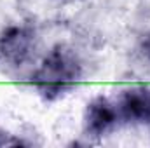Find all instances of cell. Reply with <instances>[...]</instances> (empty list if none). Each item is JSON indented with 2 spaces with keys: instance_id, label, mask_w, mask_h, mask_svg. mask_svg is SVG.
I'll return each instance as SVG.
<instances>
[{
  "instance_id": "obj_1",
  "label": "cell",
  "mask_w": 150,
  "mask_h": 148,
  "mask_svg": "<svg viewBox=\"0 0 150 148\" xmlns=\"http://www.w3.org/2000/svg\"><path fill=\"white\" fill-rule=\"evenodd\" d=\"M84 65L72 47L56 45L52 47L42 63L30 77L32 87L47 101H56L72 91L82 82Z\"/></svg>"
},
{
  "instance_id": "obj_2",
  "label": "cell",
  "mask_w": 150,
  "mask_h": 148,
  "mask_svg": "<svg viewBox=\"0 0 150 148\" xmlns=\"http://www.w3.org/2000/svg\"><path fill=\"white\" fill-rule=\"evenodd\" d=\"M120 122L150 124V85H131L113 98Z\"/></svg>"
},
{
  "instance_id": "obj_3",
  "label": "cell",
  "mask_w": 150,
  "mask_h": 148,
  "mask_svg": "<svg viewBox=\"0 0 150 148\" xmlns=\"http://www.w3.org/2000/svg\"><path fill=\"white\" fill-rule=\"evenodd\" d=\"M120 124L117 106L113 99L98 96L91 103H87L84 111V132L93 138H101Z\"/></svg>"
},
{
  "instance_id": "obj_4",
  "label": "cell",
  "mask_w": 150,
  "mask_h": 148,
  "mask_svg": "<svg viewBox=\"0 0 150 148\" xmlns=\"http://www.w3.org/2000/svg\"><path fill=\"white\" fill-rule=\"evenodd\" d=\"M35 47V33L28 26H11L0 35V56L7 63L21 65Z\"/></svg>"
},
{
  "instance_id": "obj_5",
  "label": "cell",
  "mask_w": 150,
  "mask_h": 148,
  "mask_svg": "<svg viewBox=\"0 0 150 148\" xmlns=\"http://www.w3.org/2000/svg\"><path fill=\"white\" fill-rule=\"evenodd\" d=\"M140 52H142L143 59L150 63V33H147V35L143 37V40H142V44H140Z\"/></svg>"
},
{
  "instance_id": "obj_6",
  "label": "cell",
  "mask_w": 150,
  "mask_h": 148,
  "mask_svg": "<svg viewBox=\"0 0 150 148\" xmlns=\"http://www.w3.org/2000/svg\"><path fill=\"white\" fill-rule=\"evenodd\" d=\"M63 2H74V0H63Z\"/></svg>"
}]
</instances>
